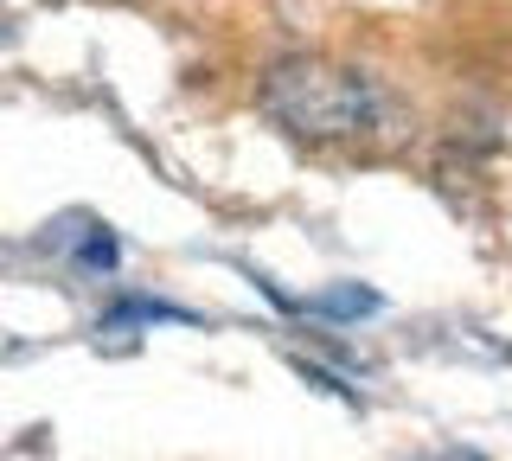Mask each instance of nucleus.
<instances>
[{
	"mask_svg": "<svg viewBox=\"0 0 512 461\" xmlns=\"http://www.w3.org/2000/svg\"><path fill=\"white\" fill-rule=\"evenodd\" d=\"M256 97L301 141H359V135H384L397 122L391 90L372 71L327 65V58H282V65H269Z\"/></svg>",
	"mask_w": 512,
	"mask_h": 461,
	"instance_id": "obj_1",
	"label": "nucleus"
},
{
	"mask_svg": "<svg viewBox=\"0 0 512 461\" xmlns=\"http://www.w3.org/2000/svg\"><path fill=\"white\" fill-rule=\"evenodd\" d=\"M384 301L372 289H327V295H308V314H320V321H359V314H378Z\"/></svg>",
	"mask_w": 512,
	"mask_h": 461,
	"instance_id": "obj_2",
	"label": "nucleus"
}]
</instances>
